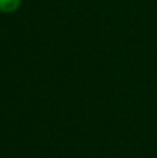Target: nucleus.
Segmentation results:
<instances>
[{"instance_id":"f257e3e1","label":"nucleus","mask_w":157,"mask_h":158,"mask_svg":"<svg viewBox=\"0 0 157 158\" xmlns=\"http://www.w3.org/2000/svg\"><path fill=\"white\" fill-rule=\"evenodd\" d=\"M22 5V0H0V12L11 14L15 12Z\"/></svg>"}]
</instances>
